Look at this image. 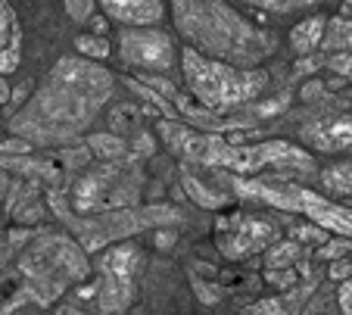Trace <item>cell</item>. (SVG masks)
Here are the masks:
<instances>
[{
    "label": "cell",
    "mask_w": 352,
    "mask_h": 315,
    "mask_svg": "<svg viewBox=\"0 0 352 315\" xmlns=\"http://www.w3.org/2000/svg\"><path fill=\"white\" fill-rule=\"evenodd\" d=\"M113 97V75L85 56H63L38 94L13 119V131L28 138V144H56L85 131L100 113V107Z\"/></svg>",
    "instance_id": "1"
},
{
    "label": "cell",
    "mask_w": 352,
    "mask_h": 315,
    "mask_svg": "<svg viewBox=\"0 0 352 315\" xmlns=\"http://www.w3.org/2000/svg\"><path fill=\"white\" fill-rule=\"evenodd\" d=\"M172 19L187 47L240 69H259L274 54V34L243 19L225 0H172Z\"/></svg>",
    "instance_id": "2"
},
{
    "label": "cell",
    "mask_w": 352,
    "mask_h": 315,
    "mask_svg": "<svg viewBox=\"0 0 352 315\" xmlns=\"http://www.w3.org/2000/svg\"><path fill=\"white\" fill-rule=\"evenodd\" d=\"M181 72H184L190 94L209 113H225V109L243 107V103L256 100L268 85V75L262 69L231 66V63L199 54L193 47L181 50Z\"/></svg>",
    "instance_id": "3"
},
{
    "label": "cell",
    "mask_w": 352,
    "mask_h": 315,
    "mask_svg": "<svg viewBox=\"0 0 352 315\" xmlns=\"http://www.w3.org/2000/svg\"><path fill=\"white\" fill-rule=\"evenodd\" d=\"M140 268L138 243H119L100 256V281L97 294H87L81 300H94L100 315H125V309L134 303V278Z\"/></svg>",
    "instance_id": "4"
},
{
    "label": "cell",
    "mask_w": 352,
    "mask_h": 315,
    "mask_svg": "<svg viewBox=\"0 0 352 315\" xmlns=\"http://www.w3.org/2000/svg\"><path fill=\"white\" fill-rule=\"evenodd\" d=\"M175 38L162 28H122L119 32V60L138 72H168L175 66Z\"/></svg>",
    "instance_id": "5"
},
{
    "label": "cell",
    "mask_w": 352,
    "mask_h": 315,
    "mask_svg": "<svg viewBox=\"0 0 352 315\" xmlns=\"http://www.w3.org/2000/svg\"><path fill=\"white\" fill-rule=\"evenodd\" d=\"M215 237L228 259H246L278 243V225L253 215H221L215 221Z\"/></svg>",
    "instance_id": "6"
},
{
    "label": "cell",
    "mask_w": 352,
    "mask_h": 315,
    "mask_svg": "<svg viewBox=\"0 0 352 315\" xmlns=\"http://www.w3.org/2000/svg\"><path fill=\"white\" fill-rule=\"evenodd\" d=\"M299 141L318 153H352V116H324L299 128Z\"/></svg>",
    "instance_id": "7"
},
{
    "label": "cell",
    "mask_w": 352,
    "mask_h": 315,
    "mask_svg": "<svg viewBox=\"0 0 352 315\" xmlns=\"http://www.w3.org/2000/svg\"><path fill=\"white\" fill-rule=\"evenodd\" d=\"M100 10L122 28H160L168 16L166 0H100Z\"/></svg>",
    "instance_id": "8"
},
{
    "label": "cell",
    "mask_w": 352,
    "mask_h": 315,
    "mask_svg": "<svg viewBox=\"0 0 352 315\" xmlns=\"http://www.w3.org/2000/svg\"><path fill=\"white\" fill-rule=\"evenodd\" d=\"M327 32V19L324 16H309V19H299L290 28V50L296 56H312L321 50V41Z\"/></svg>",
    "instance_id": "9"
},
{
    "label": "cell",
    "mask_w": 352,
    "mask_h": 315,
    "mask_svg": "<svg viewBox=\"0 0 352 315\" xmlns=\"http://www.w3.org/2000/svg\"><path fill=\"white\" fill-rule=\"evenodd\" d=\"M324 54H352V19L346 16H333L327 19V32L321 41Z\"/></svg>",
    "instance_id": "10"
},
{
    "label": "cell",
    "mask_w": 352,
    "mask_h": 315,
    "mask_svg": "<svg viewBox=\"0 0 352 315\" xmlns=\"http://www.w3.org/2000/svg\"><path fill=\"white\" fill-rule=\"evenodd\" d=\"M240 3L262 10V13L290 16V13H299V10H312V7H321V3H331V0H240Z\"/></svg>",
    "instance_id": "11"
},
{
    "label": "cell",
    "mask_w": 352,
    "mask_h": 315,
    "mask_svg": "<svg viewBox=\"0 0 352 315\" xmlns=\"http://www.w3.org/2000/svg\"><path fill=\"white\" fill-rule=\"evenodd\" d=\"M75 50H78V56H85L91 63H103L113 54V47H109V41L103 34H81V38H75Z\"/></svg>",
    "instance_id": "12"
},
{
    "label": "cell",
    "mask_w": 352,
    "mask_h": 315,
    "mask_svg": "<svg viewBox=\"0 0 352 315\" xmlns=\"http://www.w3.org/2000/svg\"><path fill=\"white\" fill-rule=\"evenodd\" d=\"M296 259H299V243L296 241H278L272 247V253H268L265 265L268 268H290Z\"/></svg>",
    "instance_id": "13"
},
{
    "label": "cell",
    "mask_w": 352,
    "mask_h": 315,
    "mask_svg": "<svg viewBox=\"0 0 352 315\" xmlns=\"http://www.w3.org/2000/svg\"><path fill=\"white\" fill-rule=\"evenodd\" d=\"M184 188H187V194H190L193 200L199 203V206H206V209L225 206V197H221V194H209L206 184H199L197 178H190V175H184Z\"/></svg>",
    "instance_id": "14"
},
{
    "label": "cell",
    "mask_w": 352,
    "mask_h": 315,
    "mask_svg": "<svg viewBox=\"0 0 352 315\" xmlns=\"http://www.w3.org/2000/svg\"><path fill=\"white\" fill-rule=\"evenodd\" d=\"M321 182L337 194H352V166H333L321 175Z\"/></svg>",
    "instance_id": "15"
},
{
    "label": "cell",
    "mask_w": 352,
    "mask_h": 315,
    "mask_svg": "<svg viewBox=\"0 0 352 315\" xmlns=\"http://www.w3.org/2000/svg\"><path fill=\"white\" fill-rule=\"evenodd\" d=\"M87 144H91V150L97 156H122L125 153V141H119L116 134H94Z\"/></svg>",
    "instance_id": "16"
},
{
    "label": "cell",
    "mask_w": 352,
    "mask_h": 315,
    "mask_svg": "<svg viewBox=\"0 0 352 315\" xmlns=\"http://www.w3.org/2000/svg\"><path fill=\"white\" fill-rule=\"evenodd\" d=\"M16 38V22H13V13H10V7L0 0V50L10 47V41Z\"/></svg>",
    "instance_id": "17"
},
{
    "label": "cell",
    "mask_w": 352,
    "mask_h": 315,
    "mask_svg": "<svg viewBox=\"0 0 352 315\" xmlns=\"http://www.w3.org/2000/svg\"><path fill=\"white\" fill-rule=\"evenodd\" d=\"M128 85H131V87H134V91H138V94H140V97H146V100L153 103V107H160V109H162V113H166V116H168V119H175V109H172V107H168V100H162V97H160V94H156V91H150V87H146V85H144V81H138V78H128Z\"/></svg>",
    "instance_id": "18"
},
{
    "label": "cell",
    "mask_w": 352,
    "mask_h": 315,
    "mask_svg": "<svg viewBox=\"0 0 352 315\" xmlns=\"http://www.w3.org/2000/svg\"><path fill=\"white\" fill-rule=\"evenodd\" d=\"M66 13L75 22H87L94 16V0H66Z\"/></svg>",
    "instance_id": "19"
},
{
    "label": "cell",
    "mask_w": 352,
    "mask_h": 315,
    "mask_svg": "<svg viewBox=\"0 0 352 315\" xmlns=\"http://www.w3.org/2000/svg\"><path fill=\"white\" fill-rule=\"evenodd\" d=\"M246 315H287V309L280 306L278 300H262V303H256Z\"/></svg>",
    "instance_id": "20"
},
{
    "label": "cell",
    "mask_w": 352,
    "mask_h": 315,
    "mask_svg": "<svg viewBox=\"0 0 352 315\" xmlns=\"http://www.w3.org/2000/svg\"><path fill=\"white\" fill-rule=\"evenodd\" d=\"M16 66H19V50L16 47L0 50V75H10Z\"/></svg>",
    "instance_id": "21"
},
{
    "label": "cell",
    "mask_w": 352,
    "mask_h": 315,
    "mask_svg": "<svg viewBox=\"0 0 352 315\" xmlns=\"http://www.w3.org/2000/svg\"><path fill=\"white\" fill-rule=\"evenodd\" d=\"M331 278H333V281H340V284L349 281V278H352V259H337V262H333V265H331Z\"/></svg>",
    "instance_id": "22"
},
{
    "label": "cell",
    "mask_w": 352,
    "mask_h": 315,
    "mask_svg": "<svg viewBox=\"0 0 352 315\" xmlns=\"http://www.w3.org/2000/svg\"><path fill=\"white\" fill-rule=\"evenodd\" d=\"M337 300H340V309H343V315H352V278L340 284Z\"/></svg>",
    "instance_id": "23"
},
{
    "label": "cell",
    "mask_w": 352,
    "mask_h": 315,
    "mask_svg": "<svg viewBox=\"0 0 352 315\" xmlns=\"http://www.w3.org/2000/svg\"><path fill=\"white\" fill-rule=\"evenodd\" d=\"M265 278L272 284H278V287H290V284L296 281V275H293V272H280V268H268Z\"/></svg>",
    "instance_id": "24"
},
{
    "label": "cell",
    "mask_w": 352,
    "mask_h": 315,
    "mask_svg": "<svg viewBox=\"0 0 352 315\" xmlns=\"http://www.w3.org/2000/svg\"><path fill=\"white\" fill-rule=\"evenodd\" d=\"M340 253H349V241H333V243H327V247L318 250L321 259H337Z\"/></svg>",
    "instance_id": "25"
},
{
    "label": "cell",
    "mask_w": 352,
    "mask_h": 315,
    "mask_svg": "<svg viewBox=\"0 0 352 315\" xmlns=\"http://www.w3.org/2000/svg\"><path fill=\"white\" fill-rule=\"evenodd\" d=\"M293 235L302 237L306 243H321V241H327V235H321V231H318V228H312V225H302V228H296Z\"/></svg>",
    "instance_id": "26"
},
{
    "label": "cell",
    "mask_w": 352,
    "mask_h": 315,
    "mask_svg": "<svg viewBox=\"0 0 352 315\" xmlns=\"http://www.w3.org/2000/svg\"><path fill=\"white\" fill-rule=\"evenodd\" d=\"M32 150V144L28 141H7V144H0V153H28Z\"/></svg>",
    "instance_id": "27"
},
{
    "label": "cell",
    "mask_w": 352,
    "mask_h": 315,
    "mask_svg": "<svg viewBox=\"0 0 352 315\" xmlns=\"http://www.w3.org/2000/svg\"><path fill=\"white\" fill-rule=\"evenodd\" d=\"M318 94H321V85H318V81H309L306 91H302V100H315Z\"/></svg>",
    "instance_id": "28"
},
{
    "label": "cell",
    "mask_w": 352,
    "mask_h": 315,
    "mask_svg": "<svg viewBox=\"0 0 352 315\" xmlns=\"http://www.w3.org/2000/svg\"><path fill=\"white\" fill-rule=\"evenodd\" d=\"M10 97H13V87H10V85H7V78L0 75V103H7Z\"/></svg>",
    "instance_id": "29"
},
{
    "label": "cell",
    "mask_w": 352,
    "mask_h": 315,
    "mask_svg": "<svg viewBox=\"0 0 352 315\" xmlns=\"http://www.w3.org/2000/svg\"><path fill=\"white\" fill-rule=\"evenodd\" d=\"M340 16L352 19V0H340Z\"/></svg>",
    "instance_id": "30"
},
{
    "label": "cell",
    "mask_w": 352,
    "mask_h": 315,
    "mask_svg": "<svg viewBox=\"0 0 352 315\" xmlns=\"http://www.w3.org/2000/svg\"><path fill=\"white\" fill-rule=\"evenodd\" d=\"M56 315H87V312H78V309H72V306H66V309H60Z\"/></svg>",
    "instance_id": "31"
}]
</instances>
